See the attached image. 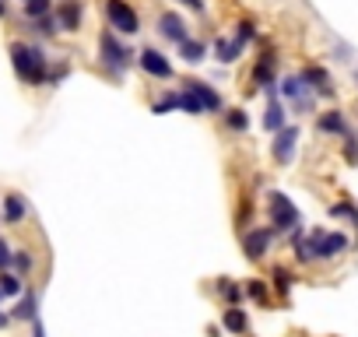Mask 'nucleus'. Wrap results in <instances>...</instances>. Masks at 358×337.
<instances>
[{"mask_svg": "<svg viewBox=\"0 0 358 337\" xmlns=\"http://www.w3.org/2000/svg\"><path fill=\"white\" fill-rule=\"evenodd\" d=\"M267 215H271V229L281 236V232H295L299 225H302V215H299V208L288 201V194H281V190H274V194H267Z\"/></svg>", "mask_w": 358, "mask_h": 337, "instance_id": "39448f33", "label": "nucleus"}, {"mask_svg": "<svg viewBox=\"0 0 358 337\" xmlns=\"http://www.w3.org/2000/svg\"><path fill=\"white\" fill-rule=\"evenodd\" d=\"M32 267H36V260H32V253L29 250H15V260H11V271L15 274H32Z\"/></svg>", "mask_w": 358, "mask_h": 337, "instance_id": "7c9ffc66", "label": "nucleus"}, {"mask_svg": "<svg viewBox=\"0 0 358 337\" xmlns=\"http://www.w3.org/2000/svg\"><path fill=\"white\" fill-rule=\"evenodd\" d=\"M316 134H320V137H341V141H344V137L351 134V123H348L344 109L330 106V109L316 113Z\"/></svg>", "mask_w": 358, "mask_h": 337, "instance_id": "9b49d317", "label": "nucleus"}, {"mask_svg": "<svg viewBox=\"0 0 358 337\" xmlns=\"http://www.w3.org/2000/svg\"><path fill=\"white\" fill-rule=\"evenodd\" d=\"M243 292H246V299H253V302H260V306H267V302H271L267 281H260V278H250V281L243 285Z\"/></svg>", "mask_w": 358, "mask_h": 337, "instance_id": "c85d7f7f", "label": "nucleus"}, {"mask_svg": "<svg viewBox=\"0 0 358 337\" xmlns=\"http://www.w3.org/2000/svg\"><path fill=\"white\" fill-rule=\"evenodd\" d=\"M0 222H4V215H0Z\"/></svg>", "mask_w": 358, "mask_h": 337, "instance_id": "a19ab883", "label": "nucleus"}, {"mask_svg": "<svg viewBox=\"0 0 358 337\" xmlns=\"http://www.w3.org/2000/svg\"><path fill=\"white\" fill-rule=\"evenodd\" d=\"M39 316V295L32 292V288H25L22 295H18V306L11 309V320H25V323H32Z\"/></svg>", "mask_w": 358, "mask_h": 337, "instance_id": "aec40b11", "label": "nucleus"}, {"mask_svg": "<svg viewBox=\"0 0 358 337\" xmlns=\"http://www.w3.org/2000/svg\"><path fill=\"white\" fill-rule=\"evenodd\" d=\"M222 323H225L229 334H246V330H250V316H246L243 306H229L225 316H222Z\"/></svg>", "mask_w": 358, "mask_h": 337, "instance_id": "4be33fe9", "label": "nucleus"}, {"mask_svg": "<svg viewBox=\"0 0 358 337\" xmlns=\"http://www.w3.org/2000/svg\"><path fill=\"white\" fill-rule=\"evenodd\" d=\"M137 67H141L151 81H172V78H176L172 60H169L162 50H155V46H144V50L137 53Z\"/></svg>", "mask_w": 358, "mask_h": 337, "instance_id": "6e6552de", "label": "nucleus"}, {"mask_svg": "<svg viewBox=\"0 0 358 337\" xmlns=\"http://www.w3.org/2000/svg\"><path fill=\"white\" fill-rule=\"evenodd\" d=\"M218 295H222L229 306H243V299H246L243 285H239V281H232V278H222V281H218Z\"/></svg>", "mask_w": 358, "mask_h": 337, "instance_id": "bb28decb", "label": "nucleus"}, {"mask_svg": "<svg viewBox=\"0 0 358 337\" xmlns=\"http://www.w3.org/2000/svg\"><path fill=\"white\" fill-rule=\"evenodd\" d=\"M8 18V0H0V22Z\"/></svg>", "mask_w": 358, "mask_h": 337, "instance_id": "58836bf2", "label": "nucleus"}, {"mask_svg": "<svg viewBox=\"0 0 358 337\" xmlns=\"http://www.w3.org/2000/svg\"><path fill=\"white\" fill-rule=\"evenodd\" d=\"M179 57H183L187 64H201V60L208 57V43H204V39H194V36H187L183 43H179Z\"/></svg>", "mask_w": 358, "mask_h": 337, "instance_id": "5701e85b", "label": "nucleus"}, {"mask_svg": "<svg viewBox=\"0 0 358 337\" xmlns=\"http://www.w3.org/2000/svg\"><path fill=\"white\" fill-rule=\"evenodd\" d=\"M53 8H57V0H22V18L36 22L43 15H53Z\"/></svg>", "mask_w": 358, "mask_h": 337, "instance_id": "b1692460", "label": "nucleus"}, {"mask_svg": "<svg viewBox=\"0 0 358 337\" xmlns=\"http://www.w3.org/2000/svg\"><path fill=\"white\" fill-rule=\"evenodd\" d=\"M243 50H246V46H243L236 36H232V39H229V36H218V39H215V57H218V64H225V67L236 64V60L243 57Z\"/></svg>", "mask_w": 358, "mask_h": 337, "instance_id": "a211bd4d", "label": "nucleus"}, {"mask_svg": "<svg viewBox=\"0 0 358 337\" xmlns=\"http://www.w3.org/2000/svg\"><path fill=\"white\" fill-rule=\"evenodd\" d=\"M102 15H106V25L120 36H137L141 32V15L130 0H102Z\"/></svg>", "mask_w": 358, "mask_h": 337, "instance_id": "20e7f679", "label": "nucleus"}, {"mask_svg": "<svg viewBox=\"0 0 358 337\" xmlns=\"http://www.w3.org/2000/svg\"><path fill=\"white\" fill-rule=\"evenodd\" d=\"M179 4H183V8H190L194 15H204V11H208V4H204V0H179Z\"/></svg>", "mask_w": 358, "mask_h": 337, "instance_id": "c9c22d12", "label": "nucleus"}, {"mask_svg": "<svg viewBox=\"0 0 358 337\" xmlns=\"http://www.w3.org/2000/svg\"><path fill=\"white\" fill-rule=\"evenodd\" d=\"M11 327V313H0V330H8Z\"/></svg>", "mask_w": 358, "mask_h": 337, "instance_id": "4c0bfd02", "label": "nucleus"}, {"mask_svg": "<svg viewBox=\"0 0 358 337\" xmlns=\"http://www.w3.org/2000/svg\"><path fill=\"white\" fill-rule=\"evenodd\" d=\"M155 29H158V36H162L165 43H176V46L190 36V25H187V18L179 15V11H162V15L155 18Z\"/></svg>", "mask_w": 358, "mask_h": 337, "instance_id": "ddd939ff", "label": "nucleus"}, {"mask_svg": "<svg viewBox=\"0 0 358 337\" xmlns=\"http://www.w3.org/2000/svg\"><path fill=\"white\" fill-rule=\"evenodd\" d=\"M355 78H358V71H355Z\"/></svg>", "mask_w": 358, "mask_h": 337, "instance_id": "79ce46f5", "label": "nucleus"}, {"mask_svg": "<svg viewBox=\"0 0 358 337\" xmlns=\"http://www.w3.org/2000/svg\"><path fill=\"white\" fill-rule=\"evenodd\" d=\"M25 32H32L36 39H50V43H53L57 36H64L57 15H43V18H36V22H25Z\"/></svg>", "mask_w": 358, "mask_h": 337, "instance_id": "f3484780", "label": "nucleus"}, {"mask_svg": "<svg viewBox=\"0 0 358 337\" xmlns=\"http://www.w3.org/2000/svg\"><path fill=\"white\" fill-rule=\"evenodd\" d=\"M236 222H239L243 229H246V225L253 222V201H250V197H246V201H239V211H236Z\"/></svg>", "mask_w": 358, "mask_h": 337, "instance_id": "72a5a7b5", "label": "nucleus"}, {"mask_svg": "<svg viewBox=\"0 0 358 337\" xmlns=\"http://www.w3.org/2000/svg\"><path fill=\"white\" fill-rule=\"evenodd\" d=\"M309 243L316 250V260H334V257L348 253V246H351V239L344 232H327V229H313Z\"/></svg>", "mask_w": 358, "mask_h": 337, "instance_id": "0eeeda50", "label": "nucleus"}, {"mask_svg": "<svg viewBox=\"0 0 358 337\" xmlns=\"http://www.w3.org/2000/svg\"><path fill=\"white\" fill-rule=\"evenodd\" d=\"M260 43V53L250 67V85L253 92H267V88H278V50L271 46V39H257Z\"/></svg>", "mask_w": 358, "mask_h": 337, "instance_id": "7ed1b4c3", "label": "nucleus"}, {"mask_svg": "<svg viewBox=\"0 0 358 337\" xmlns=\"http://www.w3.org/2000/svg\"><path fill=\"white\" fill-rule=\"evenodd\" d=\"M274 239H278V232L267 229V225L246 229V232H243V253H246L250 260H264V257L271 253V243H274Z\"/></svg>", "mask_w": 358, "mask_h": 337, "instance_id": "f8f14e48", "label": "nucleus"}, {"mask_svg": "<svg viewBox=\"0 0 358 337\" xmlns=\"http://www.w3.org/2000/svg\"><path fill=\"white\" fill-rule=\"evenodd\" d=\"M0 299H4V292H0Z\"/></svg>", "mask_w": 358, "mask_h": 337, "instance_id": "ea45409f", "label": "nucleus"}, {"mask_svg": "<svg viewBox=\"0 0 358 337\" xmlns=\"http://www.w3.org/2000/svg\"><path fill=\"white\" fill-rule=\"evenodd\" d=\"M32 337H46V330H43V320H39V316L32 320Z\"/></svg>", "mask_w": 358, "mask_h": 337, "instance_id": "e433bc0d", "label": "nucleus"}, {"mask_svg": "<svg viewBox=\"0 0 358 337\" xmlns=\"http://www.w3.org/2000/svg\"><path fill=\"white\" fill-rule=\"evenodd\" d=\"M281 127H288V113H285L281 99H271L267 109H264V130H267V134H278Z\"/></svg>", "mask_w": 358, "mask_h": 337, "instance_id": "412c9836", "label": "nucleus"}, {"mask_svg": "<svg viewBox=\"0 0 358 337\" xmlns=\"http://www.w3.org/2000/svg\"><path fill=\"white\" fill-rule=\"evenodd\" d=\"M0 292H4L8 299H18L25 292V278L15 274V271H0Z\"/></svg>", "mask_w": 358, "mask_h": 337, "instance_id": "a878e982", "label": "nucleus"}, {"mask_svg": "<svg viewBox=\"0 0 358 337\" xmlns=\"http://www.w3.org/2000/svg\"><path fill=\"white\" fill-rule=\"evenodd\" d=\"M183 88H190L197 99H201V106H204V113H225V102H222V95L208 85V81H201V78H187L183 81Z\"/></svg>", "mask_w": 358, "mask_h": 337, "instance_id": "2eb2a0df", "label": "nucleus"}, {"mask_svg": "<svg viewBox=\"0 0 358 337\" xmlns=\"http://www.w3.org/2000/svg\"><path fill=\"white\" fill-rule=\"evenodd\" d=\"M341 155H344L348 165H358V134H348V137L341 141Z\"/></svg>", "mask_w": 358, "mask_h": 337, "instance_id": "2f4dec72", "label": "nucleus"}, {"mask_svg": "<svg viewBox=\"0 0 358 337\" xmlns=\"http://www.w3.org/2000/svg\"><path fill=\"white\" fill-rule=\"evenodd\" d=\"M8 57H11V67H15V74H18L22 85H29V88H43V85L50 81V67H53V60L46 57V50H43L39 43L11 39Z\"/></svg>", "mask_w": 358, "mask_h": 337, "instance_id": "f257e3e1", "label": "nucleus"}, {"mask_svg": "<svg viewBox=\"0 0 358 337\" xmlns=\"http://www.w3.org/2000/svg\"><path fill=\"white\" fill-rule=\"evenodd\" d=\"M67 74H71V64H67V60H60V64H53V67H50V81H46V85H50V88H57V85H64V81H67Z\"/></svg>", "mask_w": 358, "mask_h": 337, "instance_id": "473e14b6", "label": "nucleus"}, {"mask_svg": "<svg viewBox=\"0 0 358 337\" xmlns=\"http://www.w3.org/2000/svg\"><path fill=\"white\" fill-rule=\"evenodd\" d=\"M236 39H239L243 46L257 43V39H260V32H257V22H253V18H239V22H236Z\"/></svg>", "mask_w": 358, "mask_h": 337, "instance_id": "c756f323", "label": "nucleus"}, {"mask_svg": "<svg viewBox=\"0 0 358 337\" xmlns=\"http://www.w3.org/2000/svg\"><path fill=\"white\" fill-rule=\"evenodd\" d=\"M292 236V253H295V260L302 264V267H309V264H316V250H313V243H309V236L302 232V225L295 229V232H288Z\"/></svg>", "mask_w": 358, "mask_h": 337, "instance_id": "6ab92c4d", "label": "nucleus"}, {"mask_svg": "<svg viewBox=\"0 0 358 337\" xmlns=\"http://www.w3.org/2000/svg\"><path fill=\"white\" fill-rule=\"evenodd\" d=\"M278 92H281V95L292 102V109H295L299 116H309V113H316V102H320V99H316V92H313V88H309V85H306L299 74H288V78H281V81H278Z\"/></svg>", "mask_w": 358, "mask_h": 337, "instance_id": "423d86ee", "label": "nucleus"}, {"mask_svg": "<svg viewBox=\"0 0 358 337\" xmlns=\"http://www.w3.org/2000/svg\"><path fill=\"white\" fill-rule=\"evenodd\" d=\"M53 15H57V22H60V32L78 36L81 25H85V0H57Z\"/></svg>", "mask_w": 358, "mask_h": 337, "instance_id": "9d476101", "label": "nucleus"}, {"mask_svg": "<svg viewBox=\"0 0 358 337\" xmlns=\"http://www.w3.org/2000/svg\"><path fill=\"white\" fill-rule=\"evenodd\" d=\"M299 78L316 92V99H330V102H334V81H330V71H327V67H320V64H302Z\"/></svg>", "mask_w": 358, "mask_h": 337, "instance_id": "4468645a", "label": "nucleus"}, {"mask_svg": "<svg viewBox=\"0 0 358 337\" xmlns=\"http://www.w3.org/2000/svg\"><path fill=\"white\" fill-rule=\"evenodd\" d=\"M0 215H4V222L8 225H22L25 218H29V201L22 197V194H4V204H0Z\"/></svg>", "mask_w": 358, "mask_h": 337, "instance_id": "dca6fc26", "label": "nucleus"}, {"mask_svg": "<svg viewBox=\"0 0 358 337\" xmlns=\"http://www.w3.org/2000/svg\"><path fill=\"white\" fill-rule=\"evenodd\" d=\"M299 137H302L299 123H288V127H281V130L274 134V141H271V158H274V165H292L295 148H299Z\"/></svg>", "mask_w": 358, "mask_h": 337, "instance_id": "1a4fd4ad", "label": "nucleus"}, {"mask_svg": "<svg viewBox=\"0 0 358 337\" xmlns=\"http://www.w3.org/2000/svg\"><path fill=\"white\" fill-rule=\"evenodd\" d=\"M271 281H274V288H278V295H288V292H292V285H295V274H292L288 267H281V264H274V267H271Z\"/></svg>", "mask_w": 358, "mask_h": 337, "instance_id": "cd10ccee", "label": "nucleus"}, {"mask_svg": "<svg viewBox=\"0 0 358 337\" xmlns=\"http://www.w3.org/2000/svg\"><path fill=\"white\" fill-rule=\"evenodd\" d=\"M11 260H15V250L0 239V271H11Z\"/></svg>", "mask_w": 358, "mask_h": 337, "instance_id": "f704fd0d", "label": "nucleus"}, {"mask_svg": "<svg viewBox=\"0 0 358 337\" xmlns=\"http://www.w3.org/2000/svg\"><path fill=\"white\" fill-rule=\"evenodd\" d=\"M134 60H137V53L127 43H120V32H113V29H102L99 32V64H102V71L109 78L120 81L134 67Z\"/></svg>", "mask_w": 358, "mask_h": 337, "instance_id": "f03ea898", "label": "nucleus"}, {"mask_svg": "<svg viewBox=\"0 0 358 337\" xmlns=\"http://www.w3.org/2000/svg\"><path fill=\"white\" fill-rule=\"evenodd\" d=\"M222 120H225V130L229 134H246L250 130V113L246 109H225Z\"/></svg>", "mask_w": 358, "mask_h": 337, "instance_id": "393cba45", "label": "nucleus"}]
</instances>
